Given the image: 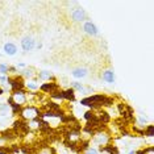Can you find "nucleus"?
<instances>
[{
    "mask_svg": "<svg viewBox=\"0 0 154 154\" xmlns=\"http://www.w3.org/2000/svg\"><path fill=\"white\" fill-rule=\"evenodd\" d=\"M86 17H87V13L83 8H80V7H78V8L72 9L71 12V20L74 23H83L86 21Z\"/></svg>",
    "mask_w": 154,
    "mask_h": 154,
    "instance_id": "39448f33",
    "label": "nucleus"
},
{
    "mask_svg": "<svg viewBox=\"0 0 154 154\" xmlns=\"http://www.w3.org/2000/svg\"><path fill=\"white\" fill-rule=\"evenodd\" d=\"M40 90L42 91L44 94H55V91L58 90V85L55 82L53 83H44V85L40 86Z\"/></svg>",
    "mask_w": 154,
    "mask_h": 154,
    "instance_id": "1a4fd4ad",
    "label": "nucleus"
},
{
    "mask_svg": "<svg viewBox=\"0 0 154 154\" xmlns=\"http://www.w3.org/2000/svg\"><path fill=\"white\" fill-rule=\"evenodd\" d=\"M40 108H37V107H34V106H26V107H24L23 108V111H21V117L24 119V120H28V121H30V120H36V119L40 116Z\"/></svg>",
    "mask_w": 154,
    "mask_h": 154,
    "instance_id": "7ed1b4c3",
    "label": "nucleus"
},
{
    "mask_svg": "<svg viewBox=\"0 0 154 154\" xmlns=\"http://www.w3.org/2000/svg\"><path fill=\"white\" fill-rule=\"evenodd\" d=\"M36 75H37V72H36V70H34L33 67H25L21 71V76L26 78L28 80H29V79H34V78H36Z\"/></svg>",
    "mask_w": 154,
    "mask_h": 154,
    "instance_id": "4468645a",
    "label": "nucleus"
},
{
    "mask_svg": "<svg viewBox=\"0 0 154 154\" xmlns=\"http://www.w3.org/2000/svg\"><path fill=\"white\" fill-rule=\"evenodd\" d=\"M71 75L74 76L75 79H82V78H86L88 75V70L86 67H75L71 70Z\"/></svg>",
    "mask_w": 154,
    "mask_h": 154,
    "instance_id": "9d476101",
    "label": "nucleus"
},
{
    "mask_svg": "<svg viewBox=\"0 0 154 154\" xmlns=\"http://www.w3.org/2000/svg\"><path fill=\"white\" fill-rule=\"evenodd\" d=\"M8 71H9V65L4 63V62H0V74L5 75L8 74Z\"/></svg>",
    "mask_w": 154,
    "mask_h": 154,
    "instance_id": "dca6fc26",
    "label": "nucleus"
},
{
    "mask_svg": "<svg viewBox=\"0 0 154 154\" xmlns=\"http://www.w3.org/2000/svg\"><path fill=\"white\" fill-rule=\"evenodd\" d=\"M3 50H4L5 55H9V57H13L17 53V46L13 42H7L3 46Z\"/></svg>",
    "mask_w": 154,
    "mask_h": 154,
    "instance_id": "f8f14e48",
    "label": "nucleus"
},
{
    "mask_svg": "<svg viewBox=\"0 0 154 154\" xmlns=\"http://www.w3.org/2000/svg\"><path fill=\"white\" fill-rule=\"evenodd\" d=\"M17 67H20V69H25L26 66H25V63H17Z\"/></svg>",
    "mask_w": 154,
    "mask_h": 154,
    "instance_id": "412c9836",
    "label": "nucleus"
},
{
    "mask_svg": "<svg viewBox=\"0 0 154 154\" xmlns=\"http://www.w3.org/2000/svg\"><path fill=\"white\" fill-rule=\"evenodd\" d=\"M37 78L38 80H41V82H50V79H54V75L51 71H49V70H42V71L37 72Z\"/></svg>",
    "mask_w": 154,
    "mask_h": 154,
    "instance_id": "9b49d317",
    "label": "nucleus"
},
{
    "mask_svg": "<svg viewBox=\"0 0 154 154\" xmlns=\"http://www.w3.org/2000/svg\"><path fill=\"white\" fill-rule=\"evenodd\" d=\"M111 141V136L109 133L107 132H97L94 134V138H92V143L94 145H97V146H101V148H106V146Z\"/></svg>",
    "mask_w": 154,
    "mask_h": 154,
    "instance_id": "20e7f679",
    "label": "nucleus"
},
{
    "mask_svg": "<svg viewBox=\"0 0 154 154\" xmlns=\"http://www.w3.org/2000/svg\"><path fill=\"white\" fill-rule=\"evenodd\" d=\"M40 154H54V150L50 146H45V148L40 150Z\"/></svg>",
    "mask_w": 154,
    "mask_h": 154,
    "instance_id": "f3484780",
    "label": "nucleus"
},
{
    "mask_svg": "<svg viewBox=\"0 0 154 154\" xmlns=\"http://www.w3.org/2000/svg\"><path fill=\"white\" fill-rule=\"evenodd\" d=\"M20 44H21V49L24 51H32L34 48H36V41L33 40L32 37L29 36H25L21 38V41H20Z\"/></svg>",
    "mask_w": 154,
    "mask_h": 154,
    "instance_id": "423d86ee",
    "label": "nucleus"
},
{
    "mask_svg": "<svg viewBox=\"0 0 154 154\" xmlns=\"http://www.w3.org/2000/svg\"><path fill=\"white\" fill-rule=\"evenodd\" d=\"M101 79L104 80L106 83H109V85H113L116 82V75H115L113 70H104L101 72Z\"/></svg>",
    "mask_w": 154,
    "mask_h": 154,
    "instance_id": "6e6552de",
    "label": "nucleus"
},
{
    "mask_svg": "<svg viewBox=\"0 0 154 154\" xmlns=\"http://www.w3.org/2000/svg\"><path fill=\"white\" fill-rule=\"evenodd\" d=\"M85 154H100V152H99V149H97V148H94V146H91V148H87L86 149Z\"/></svg>",
    "mask_w": 154,
    "mask_h": 154,
    "instance_id": "a211bd4d",
    "label": "nucleus"
},
{
    "mask_svg": "<svg viewBox=\"0 0 154 154\" xmlns=\"http://www.w3.org/2000/svg\"><path fill=\"white\" fill-rule=\"evenodd\" d=\"M112 104H113V100L104 95H92L80 100V106H91V107H97V108L103 106L109 107Z\"/></svg>",
    "mask_w": 154,
    "mask_h": 154,
    "instance_id": "f257e3e1",
    "label": "nucleus"
},
{
    "mask_svg": "<svg viewBox=\"0 0 154 154\" xmlns=\"http://www.w3.org/2000/svg\"><path fill=\"white\" fill-rule=\"evenodd\" d=\"M62 99H69V100H75V91L72 88H69L62 92Z\"/></svg>",
    "mask_w": 154,
    "mask_h": 154,
    "instance_id": "2eb2a0df",
    "label": "nucleus"
},
{
    "mask_svg": "<svg viewBox=\"0 0 154 154\" xmlns=\"http://www.w3.org/2000/svg\"><path fill=\"white\" fill-rule=\"evenodd\" d=\"M40 124H41V122L37 121V120H30L29 121V125H28V128H29V129H36V128L40 127Z\"/></svg>",
    "mask_w": 154,
    "mask_h": 154,
    "instance_id": "6ab92c4d",
    "label": "nucleus"
},
{
    "mask_svg": "<svg viewBox=\"0 0 154 154\" xmlns=\"http://www.w3.org/2000/svg\"><path fill=\"white\" fill-rule=\"evenodd\" d=\"M26 101H28V94L23 90L13 91L12 96L8 99V103L15 104V106H19V107H23ZM11 104H9V106H11Z\"/></svg>",
    "mask_w": 154,
    "mask_h": 154,
    "instance_id": "f03ea898",
    "label": "nucleus"
},
{
    "mask_svg": "<svg viewBox=\"0 0 154 154\" xmlns=\"http://www.w3.org/2000/svg\"><path fill=\"white\" fill-rule=\"evenodd\" d=\"M124 154H136V150L134 149H129L127 153H124Z\"/></svg>",
    "mask_w": 154,
    "mask_h": 154,
    "instance_id": "aec40b11",
    "label": "nucleus"
},
{
    "mask_svg": "<svg viewBox=\"0 0 154 154\" xmlns=\"http://www.w3.org/2000/svg\"><path fill=\"white\" fill-rule=\"evenodd\" d=\"M0 57H2V54H0Z\"/></svg>",
    "mask_w": 154,
    "mask_h": 154,
    "instance_id": "5701e85b",
    "label": "nucleus"
},
{
    "mask_svg": "<svg viewBox=\"0 0 154 154\" xmlns=\"http://www.w3.org/2000/svg\"><path fill=\"white\" fill-rule=\"evenodd\" d=\"M0 154H8V153H5V152H4V150H3V149H0Z\"/></svg>",
    "mask_w": 154,
    "mask_h": 154,
    "instance_id": "4be33fe9",
    "label": "nucleus"
},
{
    "mask_svg": "<svg viewBox=\"0 0 154 154\" xmlns=\"http://www.w3.org/2000/svg\"><path fill=\"white\" fill-rule=\"evenodd\" d=\"M83 30H85L86 34L92 36V37L99 34V29H97V26L92 21H85V24H83Z\"/></svg>",
    "mask_w": 154,
    "mask_h": 154,
    "instance_id": "0eeeda50",
    "label": "nucleus"
},
{
    "mask_svg": "<svg viewBox=\"0 0 154 154\" xmlns=\"http://www.w3.org/2000/svg\"><path fill=\"white\" fill-rule=\"evenodd\" d=\"M24 87H26L29 91L36 92V91L40 90V83H38V80H36V79H29V80H26L25 82V86Z\"/></svg>",
    "mask_w": 154,
    "mask_h": 154,
    "instance_id": "ddd939ff",
    "label": "nucleus"
}]
</instances>
